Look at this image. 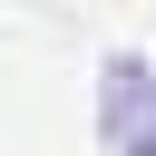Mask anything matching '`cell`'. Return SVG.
Returning <instances> with one entry per match:
<instances>
[{
	"label": "cell",
	"instance_id": "cell-2",
	"mask_svg": "<svg viewBox=\"0 0 156 156\" xmlns=\"http://www.w3.org/2000/svg\"><path fill=\"white\" fill-rule=\"evenodd\" d=\"M127 156H156V127H136V136H127Z\"/></svg>",
	"mask_w": 156,
	"mask_h": 156
},
{
	"label": "cell",
	"instance_id": "cell-1",
	"mask_svg": "<svg viewBox=\"0 0 156 156\" xmlns=\"http://www.w3.org/2000/svg\"><path fill=\"white\" fill-rule=\"evenodd\" d=\"M136 127H156V78H146L136 49H117V58H107V136L127 146Z\"/></svg>",
	"mask_w": 156,
	"mask_h": 156
}]
</instances>
